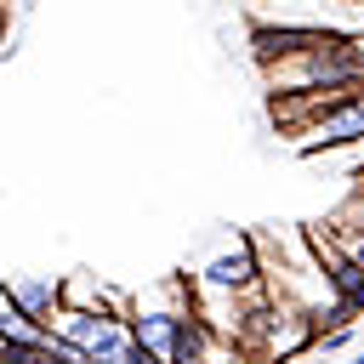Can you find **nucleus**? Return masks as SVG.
<instances>
[{
    "instance_id": "obj_1",
    "label": "nucleus",
    "mask_w": 364,
    "mask_h": 364,
    "mask_svg": "<svg viewBox=\"0 0 364 364\" xmlns=\"http://www.w3.org/2000/svg\"><path fill=\"white\" fill-rule=\"evenodd\" d=\"M256 63L273 85V97H324L364 85V63L353 40L341 34H284V28H250Z\"/></svg>"
},
{
    "instance_id": "obj_2",
    "label": "nucleus",
    "mask_w": 364,
    "mask_h": 364,
    "mask_svg": "<svg viewBox=\"0 0 364 364\" xmlns=\"http://www.w3.org/2000/svg\"><path fill=\"white\" fill-rule=\"evenodd\" d=\"M51 336L80 358V364H154L131 330V313H91V307H63L51 318Z\"/></svg>"
},
{
    "instance_id": "obj_3",
    "label": "nucleus",
    "mask_w": 364,
    "mask_h": 364,
    "mask_svg": "<svg viewBox=\"0 0 364 364\" xmlns=\"http://www.w3.org/2000/svg\"><path fill=\"white\" fill-rule=\"evenodd\" d=\"M307 250L318 256V267H324V279L336 284V296H341L353 313H364V267L347 256V245L318 222V228H307Z\"/></svg>"
},
{
    "instance_id": "obj_4",
    "label": "nucleus",
    "mask_w": 364,
    "mask_h": 364,
    "mask_svg": "<svg viewBox=\"0 0 364 364\" xmlns=\"http://www.w3.org/2000/svg\"><path fill=\"white\" fill-rule=\"evenodd\" d=\"M0 290H6L40 330H51V318L63 313V279H51V273H6Z\"/></svg>"
},
{
    "instance_id": "obj_5",
    "label": "nucleus",
    "mask_w": 364,
    "mask_h": 364,
    "mask_svg": "<svg viewBox=\"0 0 364 364\" xmlns=\"http://www.w3.org/2000/svg\"><path fill=\"white\" fill-rule=\"evenodd\" d=\"M0 341H6V347H46L51 330H40V324H34V318L0 290Z\"/></svg>"
},
{
    "instance_id": "obj_6",
    "label": "nucleus",
    "mask_w": 364,
    "mask_h": 364,
    "mask_svg": "<svg viewBox=\"0 0 364 364\" xmlns=\"http://www.w3.org/2000/svg\"><path fill=\"white\" fill-rule=\"evenodd\" d=\"M347 341H353V324H341V330H324V336H318V347H324V353H341Z\"/></svg>"
},
{
    "instance_id": "obj_7",
    "label": "nucleus",
    "mask_w": 364,
    "mask_h": 364,
    "mask_svg": "<svg viewBox=\"0 0 364 364\" xmlns=\"http://www.w3.org/2000/svg\"><path fill=\"white\" fill-rule=\"evenodd\" d=\"M353 193H358V199H364V171H358V176H353Z\"/></svg>"
},
{
    "instance_id": "obj_8",
    "label": "nucleus",
    "mask_w": 364,
    "mask_h": 364,
    "mask_svg": "<svg viewBox=\"0 0 364 364\" xmlns=\"http://www.w3.org/2000/svg\"><path fill=\"white\" fill-rule=\"evenodd\" d=\"M347 364H364V347H358V353H353V358H347Z\"/></svg>"
},
{
    "instance_id": "obj_9",
    "label": "nucleus",
    "mask_w": 364,
    "mask_h": 364,
    "mask_svg": "<svg viewBox=\"0 0 364 364\" xmlns=\"http://www.w3.org/2000/svg\"><path fill=\"white\" fill-rule=\"evenodd\" d=\"M0 40H6V11H0Z\"/></svg>"
},
{
    "instance_id": "obj_10",
    "label": "nucleus",
    "mask_w": 364,
    "mask_h": 364,
    "mask_svg": "<svg viewBox=\"0 0 364 364\" xmlns=\"http://www.w3.org/2000/svg\"><path fill=\"white\" fill-rule=\"evenodd\" d=\"M245 6H256V0H245Z\"/></svg>"
}]
</instances>
